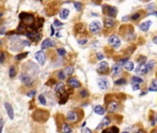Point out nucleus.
I'll use <instances>...</instances> for the list:
<instances>
[{
	"mask_svg": "<svg viewBox=\"0 0 157 133\" xmlns=\"http://www.w3.org/2000/svg\"><path fill=\"white\" fill-rule=\"evenodd\" d=\"M55 93H56L59 96L61 95V94H63V93H65V87H64V84L62 83V82L57 83L56 87H55Z\"/></svg>",
	"mask_w": 157,
	"mask_h": 133,
	"instance_id": "15",
	"label": "nucleus"
},
{
	"mask_svg": "<svg viewBox=\"0 0 157 133\" xmlns=\"http://www.w3.org/2000/svg\"><path fill=\"white\" fill-rule=\"evenodd\" d=\"M35 94H36V92H35V91H31V92H28V93H27V95H28V97H31V98H32L33 96H35Z\"/></svg>",
	"mask_w": 157,
	"mask_h": 133,
	"instance_id": "41",
	"label": "nucleus"
},
{
	"mask_svg": "<svg viewBox=\"0 0 157 133\" xmlns=\"http://www.w3.org/2000/svg\"><path fill=\"white\" fill-rule=\"evenodd\" d=\"M153 66H154V61H153V60H150V61H148L147 63H145V68H146L147 73L150 72V71L153 69Z\"/></svg>",
	"mask_w": 157,
	"mask_h": 133,
	"instance_id": "25",
	"label": "nucleus"
},
{
	"mask_svg": "<svg viewBox=\"0 0 157 133\" xmlns=\"http://www.w3.org/2000/svg\"><path fill=\"white\" fill-rule=\"evenodd\" d=\"M156 121H157V119H156Z\"/></svg>",
	"mask_w": 157,
	"mask_h": 133,
	"instance_id": "57",
	"label": "nucleus"
},
{
	"mask_svg": "<svg viewBox=\"0 0 157 133\" xmlns=\"http://www.w3.org/2000/svg\"><path fill=\"white\" fill-rule=\"evenodd\" d=\"M126 83H127V81L125 79H120V80H117L115 81L116 85H124V84H126Z\"/></svg>",
	"mask_w": 157,
	"mask_h": 133,
	"instance_id": "32",
	"label": "nucleus"
},
{
	"mask_svg": "<svg viewBox=\"0 0 157 133\" xmlns=\"http://www.w3.org/2000/svg\"><path fill=\"white\" fill-rule=\"evenodd\" d=\"M101 27L102 25L99 21H93L89 25V31L92 33H97L101 31Z\"/></svg>",
	"mask_w": 157,
	"mask_h": 133,
	"instance_id": "4",
	"label": "nucleus"
},
{
	"mask_svg": "<svg viewBox=\"0 0 157 133\" xmlns=\"http://www.w3.org/2000/svg\"><path fill=\"white\" fill-rule=\"evenodd\" d=\"M140 18H141V13H140V12L133 14V15H131V19L132 20H137L138 19H140Z\"/></svg>",
	"mask_w": 157,
	"mask_h": 133,
	"instance_id": "33",
	"label": "nucleus"
},
{
	"mask_svg": "<svg viewBox=\"0 0 157 133\" xmlns=\"http://www.w3.org/2000/svg\"><path fill=\"white\" fill-rule=\"evenodd\" d=\"M80 95H81V97H82V98H85V97H87V96L89 95V93H87V91H85V90H81Z\"/></svg>",
	"mask_w": 157,
	"mask_h": 133,
	"instance_id": "34",
	"label": "nucleus"
},
{
	"mask_svg": "<svg viewBox=\"0 0 157 133\" xmlns=\"http://www.w3.org/2000/svg\"><path fill=\"white\" fill-rule=\"evenodd\" d=\"M104 25L107 29H111L112 27L115 25V21H114L111 18L106 19V20H105V22H104Z\"/></svg>",
	"mask_w": 157,
	"mask_h": 133,
	"instance_id": "21",
	"label": "nucleus"
},
{
	"mask_svg": "<svg viewBox=\"0 0 157 133\" xmlns=\"http://www.w3.org/2000/svg\"><path fill=\"white\" fill-rule=\"evenodd\" d=\"M66 119L67 121L72 122V123H75L79 120L78 115L75 111H70L69 113L67 114V117H66Z\"/></svg>",
	"mask_w": 157,
	"mask_h": 133,
	"instance_id": "8",
	"label": "nucleus"
},
{
	"mask_svg": "<svg viewBox=\"0 0 157 133\" xmlns=\"http://www.w3.org/2000/svg\"><path fill=\"white\" fill-rule=\"evenodd\" d=\"M70 14V11L69 9H63V10L60 12V18L62 19V20H66V19L68 18V16H69Z\"/></svg>",
	"mask_w": 157,
	"mask_h": 133,
	"instance_id": "22",
	"label": "nucleus"
},
{
	"mask_svg": "<svg viewBox=\"0 0 157 133\" xmlns=\"http://www.w3.org/2000/svg\"><path fill=\"white\" fill-rule=\"evenodd\" d=\"M58 78H59V80H64V79H65V73L63 72V71L58 72Z\"/></svg>",
	"mask_w": 157,
	"mask_h": 133,
	"instance_id": "38",
	"label": "nucleus"
},
{
	"mask_svg": "<svg viewBox=\"0 0 157 133\" xmlns=\"http://www.w3.org/2000/svg\"><path fill=\"white\" fill-rule=\"evenodd\" d=\"M110 118H109V117H105L104 118H103V120H102V122H101L100 124L98 125V127L96 128V129H100L101 128H103V127H105V126H109V124H110Z\"/></svg>",
	"mask_w": 157,
	"mask_h": 133,
	"instance_id": "19",
	"label": "nucleus"
},
{
	"mask_svg": "<svg viewBox=\"0 0 157 133\" xmlns=\"http://www.w3.org/2000/svg\"><path fill=\"white\" fill-rule=\"evenodd\" d=\"M120 39L117 35H112L109 39V44L114 48H118L120 45Z\"/></svg>",
	"mask_w": 157,
	"mask_h": 133,
	"instance_id": "5",
	"label": "nucleus"
},
{
	"mask_svg": "<svg viewBox=\"0 0 157 133\" xmlns=\"http://www.w3.org/2000/svg\"><path fill=\"white\" fill-rule=\"evenodd\" d=\"M19 19L21 20V23L23 25L28 28V27L32 26L35 23V18L34 16L31 15V14L26 13V12H22L19 14Z\"/></svg>",
	"mask_w": 157,
	"mask_h": 133,
	"instance_id": "2",
	"label": "nucleus"
},
{
	"mask_svg": "<svg viewBox=\"0 0 157 133\" xmlns=\"http://www.w3.org/2000/svg\"><path fill=\"white\" fill-rule=\"evenodd\" d=\"M5 61V53L4 52H1V58H0V63L3 64Z\"/></svg>",
	"mask_w": 157,
	"mask_h": 133,
	"instance_id": "43",
	"label": "nucleus"
},
{
	"mask_svg": "<svg viewBox=\"0 0 157 133\" xmlns=\"http://www.w3.org/2000/svg\"><path fill=\"white\" fill-rule=\"evenodd\" d=\"M31 118H33V120L39 123H44L48 120V118H50V114L48 111L42 110V109H37L31 115Z\"/></svg>",
	"mask_w": 157,
	"mask_h": 133,
	"instance_id": "1",
	"label": "nucleus"
},
{
	"mask_svg": "<svg viewBox=\"0 0 157 133\" xmlns=\"http://www.w3.org/2000/svg\"><path fill=\"white\" fill-rule=\"evenodd\" d=\"M123 66L128 71H132L134 69V64H133V62H131V61H127L126 63H124Z\"/></svg>",
	"mask_w": 157,
	"mask_h": 133,
	"instance_id": "23",
	"label": "nucleus"
},
{
	"mask_svg": "<svg viewBox=\"0 0 157 133\" xmlns=\"http://www.w3.org/2000/svg\"><path fill=\"white\" fill-rule=\"evenodd\" d=\"M5 108L7 110V114L9 117V118L10 119H14V110L13 107L11 106V104H8V103H6L5 104Z\"/></svg>",
	"mask_w": 157,
	"mask_h": 133,
	"instance_id": "16",
	"label": "nucleus"
},
{
	"mask_svg": "<svg viewBox=\"0 0 157 133\" xmlns=\"http://www.w3.org/2000/svg\"><path fill=\"white\" fill-rule=\"evenodd\" d=\"M4 32H5V28H4V27H2V29H1V32H0V33H1V34H4Z\"/></svg>",
	"mask_w": 157,
	"mask_h": 133,
	"instance_id": "51",
	"label": "nucleus"
},
{
	"mask_svg": "<svg viewBox=\"0 0 157 133\" xmlns=\"http://www.w3.org/2000/svg\"><path fill=\"white\" fill-rule=\"evenodd\" d=\"M121 133H129L128 131H123V132H121Z\"/></svg>",
	"mask_w": 157,
	"mask_h": 133,
	"instance_id": "56",
	"label": "nucleus"
},
{
	"mask_svg": "<svg viewBox=\"0 0 157 133\" xmlns=\"http://www.w3.org/2000/svg\"><path fill=\"white\" fill-rule=\"evenodd\" d=\"M92 1H94V2H98L99 0H92Z\"/></svg>",
	"mask_w": 157,
	"mask_h": 133,
	"instance_id": "55",
	"label": "nucleus"
},
{
	"mask_svg": "<svg viewBox=\"0 0 157 133\" xmlns=\"http://www.w3.org/2000/svg\"><path fill=\"white\" fill-rule=\"evenodd\" d=\"M149 91L150 92H157V80H153L149 87Z\"/></svg>",
	"mask_w": 157,
	"mask_h": 133,
	"instance_id": "26",
	"label": "nucleus"
},
{
	"mask_svg": "<svg viewBox=\"0 0 157 133\" xmlns=\"http://www.w3.org/2000/svg\"><path fill=\"white\" fill-rule=\"evenodd\" d=\"M128 19H129L128 17H126V18L124 17V18H122V20H128Z\"/></svg>",
	"mask_w": 157,
	"mask_h": 133,
	"instance_id": "52",
	"label": "nucleus"
},
{
	"mask_svg": "<svg viewBox=\"0 0 157 133\" xmlns=\"http://www.w3.org/2000/svg\"><path fill=\"white\" fill-rule=\"evenodd\" d=\"M9 77L11 78V79H13L14 77L16 76V68L14 66H11L10 69H9Z\"/></svg>",
	"mask_w": 157,
	"mask_h": 133,
	"instance_id": "28",
	"label": "nucleus"
},
{
	"mask_svg": "<svg viewBox=\"0 0 157 133\" xmlns=\"http://www.w3.org/2000/svg\"><path fill=\"white\" fill-rule=\"evenodd\" d=\"M102 133H114L112 128H107V129H105L102 130Z\"/></svg>",
	"mask_w": 157,
	"mask_h": 133,
	"instance_id": "39",
	"label": "nucleus"
},
{
	"mask_svg": "<svg viewBox=\"0 0 157 133\" xmlns=\"http://www.w3.org/2000/svg\"><path fill=\"white\" fill-rule=\"evenodd\" d=\"M54 25H55V26H57V27H61V26H63V23H62V22H60L59 20H54Z\"/></svg>",
	"mask_w": 157,
	"mask_h": 133,
	"instance_id": "45",
	"label": "nucleus"
},
{
	"mask_svg": "<svg viewBox=\"0 0 157 133\" xmlns=\"http://www.w3.org/2000/svg\"><path fill=\"white\" fill-rule=\"evenodd\" d=\"M131 86H132V89L134 90V91H137V90H139V89H140V84L135 83V82H132Z\"/></svg>",
	"mask_w": 157,
	"mask_h": 133,
	"instance_id": "40",
	"label": "nucleus"
},
{
	"mask_svg": "<svg viewBox=\"0 0 157 133\" xmlns=\"http://www.w3.org/2000/svg\"><path fill=\"white\" fill-rule=\"evenodd\" d=\"M57 53H58L59 55H62V56H63V55H64L66 54V51L63 48H58L57 49Z\"/></svg>",
	"mask_w": 157,
	"mask_h": 133,
	"instance_id": "36",
	"label": "nucleus"
},
{
	"mask_svg": "<svg viewBox=\"0 0 157 133\" xmlns=\"http://www.w3.org/2000/svg\"><path fill=\"white\" fill-rule=\"evenodd\" d=\"M81 133H92V130L90 129H83L81 130Z\"/></svg>",
	"mask_w": 157,
	"mask_h": 133,
	"instance_id": "44",
	"label": "nucleus"
},
{
	"mask_svg": "<svg viewBox=\"0 0 157 133\" xmlns=\"http://www.w3.org/2000/svg\"><path fill=\"white\" fill-rule=\"evenodd\" d=\"M68 99H69V94H68V93L65 92V93H63V94H61V95H60L59 104H64L68 101Z\"/></svg>",
	"mask_w": 157,
	"mask_h": 133,
	"instance_id": "20",
	"label": "nucleus"
},
{
	"mask_svg": "<svg viewBox=\"0 0 157 133\" xmlns=\"http://www.w3.org/2000/svg\"><path fill=\"white\" fill-rule=\"evenodd\" d=\"M96 57H97L98 60H102L104 59V55L101 53H96Z\"/></svg>",
	"mask_w": 157,
	"mask_h": 133,
	"instance_id": "42",
	"label": "nucleus"
},
{
	"mask_svg": "<svg viewBox=\"0 0 157 133\" xmlns=\"http://www.w3.org/2000/svg\"><path fill=\"white\" fill-rule=\"evenodd\" d=\"M153 14H154V15H156V17H157V11H154V12H153Z\"/></svg>",
	"mask_w": 157,
	"mask_h": 133,
	"instance_id": "54",
	"label": "nucleus"
},
{
	"mask_svg": "<svg viewBox=\"0 0 157 133\" xmlns=\"http://www.w3.org/2000/svg\"><path fill=\"white\" fill-rule=\"evenodd\" d=\"M87 43L86 39H82V40H78V44H85Z\"/></svg>",
	"mask_w": 157,
	"mask_h": 133,
	"instance_id": "46",
	"label": "nucleus"
},
{
	"mask_svg": "<svg viewBox=\"0 0 157 133\" xmlns=\"http://www.w3.org/2000/svg\"><path fill=\"white\" fill-rule=\"evenodd\" d=\"M121 69H122V66L121 63H117L112 66V74L113 76H117L120 75L121 73Z\"/></svg>",
	"mask_w": 157,
	"mask_h": 133,
	"instance_id": "14",
	"label": "nucleus"
},
{
	"mask_svg": "<svg viewBox=\"0 0 157 133\" xmlns=\"http://www.w3.org/2000/svg\"><path fill=\"white\" fill-rule=\"evenodd\" d=\"M64 73L67 76H72L73 73H74V68L73 66H67L65 70H64Z\"/></svg>",
	"mask_w": 157,
	"mask_h": 133,
	"instance_id": "29",
	"label": "nucleus"
},
{
	"mask_svg": "<svg viewBox=\"0 0 157 133\" xmlns=\"http://www.w3.org/2000/svg\"><path fill=\"white\" fill-rule=\"evenodd\" d=\"M53 44H54V42L53 41H52L51 39H45V40L42 42V49H47L49 48V47H52L53 46Z\"/></svg>",
	"mask_w": 157,
	"mask_h": 133,
	"instance_id": "17",
	"label": "nucleus"
},
{
	"mask_svg": "<svg viewBox=\"0 0 157 133\" xmlns=\"http://www.w3.org/2000/svg\"><path fill=\"white\" fill-rule=\"evenodd\" d=\"M51 30H52V31H51V36H52L53 35V34H54V29H53V27H51Z\"/></svg>",
	"mask_w": 157,
	"mask_h": 133,
	"instance_id": "49",
	"label": "nucleus"
},
{
	"mask_svg": "<svg viewBox=\"0 0 157 133\" xmlns=\"http://www.w3.org/2000/svg\"><path fill=\"white\" fill-rule=\"evenodd\" d=\"M132 133H145V131H144L142 129H137V130H135L134 132H132Z\"/></svg>",
	"mask_w": 157,
	"mask_h": 133,
	"instance_id": "48",
	"label": "nucleus"
},
{
	"mask_svg": "<svg viewBox=\"0 0 157 133\" xmlns=\"http://www.w3.org/2000/svg\"><path fill=\"white\" fill-rule=\"evenodd\" d=\"M153 42L155 44H157V36H154V37L153 38Z\"/></svg>",
	"mask_w": 157,
	"mask_h": 133,
	"instance_id": "50",
	"label": "nucleus"
},
{
	"mask_svg": "<svg viewBox=\"0 0 157 133\" xmlns=\"http://www.w3.org/2000/svg\"><path fill=\"white\" fill-rule=\"evenodd\" d=\"M151 25H152V21L151 20H147L145 22H142V24L140 25V29L142 30V31H147L150 29Z\"/></svg>",
	"mask_w": 157,
	"mask_h": 133,
	"instance_id": "18",
	"label": "nucleus"
},
{
	"mask_svg": "<svg viewBox=\"0 0 157 133\" xmlns=\"http://www.w3.org/2000/svg\"><path fill=\"white\" fill-rule=\"evenodd\" d=\"M19 79L20 80L22 81V83L26 86H31L32 84V80H31V78L26 73H21L19 76Z\"/></svg>",
	"mask_w": 157,
	"mask_h": 133,
	"instance_id": "6",
	"label": "nucleus"
},
{
	"mask_svg": "<svg viewBox=\"0 0 157 133\" xmlns=\"http://www.w3.org/2000/svg\"><path fill=\"white\" fill-rule=\"evenodd\" d=\"M96 71L100 74L107 73V71H109V64H107V62H105V61L101 62L100 64L97 66V68H96Z\"/></svg>",
	"mask_w": 157,
	"mask_h": 133,
	"instance_id": "7",
	"label": "nucleus"
},
{
	"mask_svg": "<svg viewBox=\"0 0 157 133\" xmlns=\"http://www.w3.org/2000/svg\"><path fill=\"white\" fill-rule=\"evenodd\" d=\"M62 130H63V133H72V129L68 124H63Z\"/></svg>",
	"mask_w": 157,
	"mask_h": 133,
	"instance_id": "27",
	"label": "nucleus"
},
{
	"mask_svg": "<svg viewBox=\"0 0 157 133\" xmlns=\"http://www.w3.org/2000/svg\"><path fill=\"white\" fill-rule=\"evenodd\" d=\"M26 36L32 42H39L41 37H42V35L37 32H28L26 33Z\"/></svg>",
	"mask_w": 157,
	"mask_h": 133,
	"instance_id": "12",
	"label": "nucleus"
},
{
	"mask_svg": "<svg viewBox=\"0 0 157 133\" xmlns=\"http://www.w3.org/2000/svg\"><path fill=\"white\" fill-rule=\"evenodd\" d=\"M118 107H119V104L118 102L116 101H111L107 104V111L109 113H114L116 111L118 110Z\"/></svg>",
	"mask_w": 157,
	"mask_h": 133,
	"instance_id": "10",
	"label": "nucleus"
},
{
	"mask_svg": "<svg viewBox=\"0 0 157 133\" xmlns=\"http://www.w3.org/2000/svg\"><path fill=\"white\" fill-rule=\"evenodd\" d=\"M102 12L105 15L109 16V18H115L117 13H118V9L115 7L112 6H107V5H104L102 7Z\"/></svg>",
	"mask_w": 157,
	"mask_h": 133,
	"instance_id": "3",
	"label": "nucleus"
},
{
	"mask_svg": "<svg viewBox=\"0 0 157 133\" xmlns=\"http://www.w3.org/2000/svg\"><path fill=\"white\" fill-rule=\"evenodd\" d=\"M54 83H55V80H53V79H52V80H49V82H47L46 84L49 85V86H51V85H53V84H54Z\"/></svg>",
	"mask_w": 157,
	"mask_h": 133,
	"instance_id": "47",
	"label": "nucleus"
},
{
	"mask_svg": "<svg viewBox=\"0 0 157 133\" xmlns=\"http://www.w3.org/2000/svg\"><path fill=\"white\" fill-rule=\"evenodd\" d=\"M35 57L37 59V61L40 63L41 65H44L45 63V59H46V56L44 55V53L42 51H38L35 53Z\"/></svg>",
	"mask_w": 157,
	"mask_h": 133,
	"instance_id": "11",
	"label": "nucleus"
},
{
	"mask_svg": "<svg viewBox=\"0 0 157 133\" xmlns=\"http://www.w3.org/2000/svg\"><path fill=\"white\" fill-rule=\"evenodd\" d=\"M132 82H135V83H138V84H141V83L143 82V80H142V78L137 77V76H134V77H132Z\"/></svg>",
	"mask_w": 157,
	"mask_h": 133,
	"instance_id": "31",
	"label": "nucleus"
},
{
	"mask_svg": "<svg viewBox=\"0 0 157 133\" xmlns=\"http://www.w3.org/2000/svg\"><path fill=\"white\" fill-rule=\"evenodd\" d=\"M94 110H95V113L97 114V115H103L105 114V112H106L105 109L103 108L101 105H96V106L95 107Z\"/></svg>",
	"mask_w": 157,
	"mask_h": 133,
	"instance_id": "24",
	"label": "nucleus"
},
{
	"mask_svg": "<svg viewBox=\"0 0 157 133\" xmlns=\"http://www.w3.org/2000/svg\"><path fill=\"white\" fill-rule=\"evenodd\" d=\"M67 82H68V85H69L72 89H75V88L81 87V83L78 81V80L75 79V78H70Z\"/></svg>",
	"mask_w": 157,
	"mask_h": 133,
	"instance_id": "13",
	"label": "nucleus"
},
{
	"mask_svg": "<svg viewBox=\"0 0 157 133\" xmlns=\"http://www.w3.org/2000/svg\"><path fill=\"white\" fill-rule=\"evenodd\" d=\"M97 85L100 90H107L109 88V80L106 78H100L97 80Z\"/></svg>",
	"mask_w": 157,
	"mask_h": 133,
	"instance_id": "9",
	"label": "nucleus"
},
{
	"mask_svg": "<svg viewBox=\"0 0 157 133\" xmlns=\"http://www.w3.org/2000/svg\"><path fill=\"white\" fill-rule=\"evenodd\" d=\"M85 122H84L83 125H82V128H85Z\"/></svg>",
	"mask_w": 157,
	"mask_h": 133,
	"instance_id": "53",
	"label": "nucleus"
},
{
	"mask_svg": "<svg viewBox=\"0 0 157 133\" xmlns=\"http://www.w3.org/2000/svg\"><path fill=\"white\" fill-rule=\"evenodd\" d=\"M39 101L42 104H46V99H45V97L42 95V94L39 95Z\"/></svg>",
	"mask_w": 157,
	"mask_h": 133,
	"instance_id": "37",
	"label": "nucleus"
},
{
	"mask_svg": "<svg viewBox=\"0 0 157 133\" xmlns=\"http://www.w3.org/2000/svg\"><path fill=\"white\" fill-rule=\"evenodd\" d=\"M28 52H25V53H22V54H18V55H16V60H21V59H24L25 57H26L27 55H28Z\"/></svg>",
	"mask_w": 157,
	"mask_h": 133,
	"instance_id": "30",
	"label": "nucleus"
},
{
	"mask_svg": "<svg viewBox=\"0 0 157 133\" xmlns=\"http://www.w3.org/2000/svg\"><path fill=\"white\" fill-rule=\"evenodd\" d=\"M74 7H75V9H76L77 11H80L81 9H82V4L79 2H74Z\"/></svg>",
	"mask_w": 157,
	"mask_h": 133,
	"instance_id": "35",
	"label": "nucleus"
}]
</instances>
